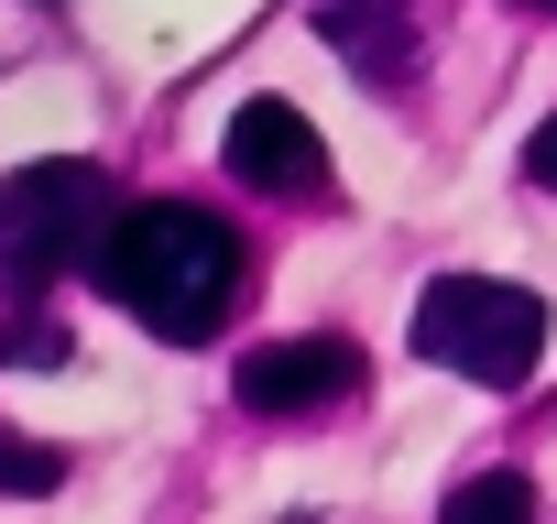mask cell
<instances>
[{"label":"cell","mask_w":557,"mask_h":524,"mask_svg":"<svg viewBox=\"0 0 557 524\" xmlns=\"http://www.w3.org/2000/svg\"><path fill=\"white\" fill-rule=\"evenodd\" d=\"M524 175L557 197V121H535V142H524Z\"/></svg>","instance_id":"10"},{"label":"cell","mask_w":557,"mask_h":524,"mask_svg":"<svg viewBox=\"0 0 557 524\" xmlns=\"http://www.w3.org/2000/svg\"><path fill=\"white\" fill-rule=\"evenodd\" d=\"M219 164L240 186H273V197H318L329 186V142H318V121L296 99H240L230 132H219Z\"/></svg>","instance_id":"4"},{"label":"cell","mask_w":557,"mask_h":524,"mask_svg":"<svg viewBox=\"0 0 557 524\" xmlns=\"http://www.w3.org/2000/svg\"><path fill=\"white\" fill-rule=\"evenodd\" d=\"M230 394L251 415H318V404H350L361 394V350L350 339H273L230 372Z\"/></svg>","instance_id":"5"},{"label":"cell","mask_w":557,"mask_h":524,"mask_svg":"<svg viewBox=\"0 0 557 524\" xmlns=\"http://www.w3.org/2000/svg\"><path fill=\"white\" fill-rule=\"evenodd\" d=\"M0 491H66V448H45V437H0Z\"/></svg>","instance_id":"9"},{"label":"cell","mask_w":557,"mask_h":524,"mask_svg":"<svg viewBox=\"0 0 557 524\" xmlns=\"http://www.w3.org/2000/svg\"><path fill=\"white\" fill-rule=\"evenodd\" d=\"M437 524H535V481L524 470H470Z\"/></svg>","instance_id":"7"},{"label":"cell","mask_w":557,"mask_h":524,"mask_svg":"<svg viewBox=\"0 0 557 524\" xmlns=\"http://www.w3.org/2000/svg\"><path fill=\"white\" fill-rule=\"evenodd\" d=\"M77 339H66V317H45V307H23V317H0V372H55Z\"/></svg>","instance_id":"8"},{"label":"cell","mask_w":557,"mask_h":524,"mask_svg":"<svg viewBox=\"0 0 557 524\" xmlns=\"http://www.w3.org/2000/svg\"><path fill=\"white\" fill-rule=\"evenodd\" d=\"M88 274H99V296H110L121 317H143L153 339L208 350V339L230 328V296H240V274H251V251H240V229L208 219L197 197H143V208H121V229L99 240Z\"/></svg>","instance_id":"1"},{"label":"cell","mask_w":557,"mask_h":524,"mask_svg":"<svg viewBox=\"0 0 557 524\" xmlns=\"http://www.w3.org/2000/svg\"><path fill=\"white\" fill-rule=\"evenodd\" d=\"M416 350H426L437 372H459V383L513 394V383H535V361H546V307H535L524 285H492V274H437L426 307H416Z\"/></svg>","instance_id":"3"},{"label":"cell","mask_w":557,"mask_h":524,"mask_svg":"<svg viewBox=\"0 0 557 524\" xmlns=\"http://www.w3.org/2000/svg\"><path fill=\"white\" fill-rule=\"evenodd\" d=\"M121 229V197L99 164L55 153V164H23L0 186V296H45L55 274L99 262V240Z\"/></svg>","instance_id":"2"},{"label":"cell","mask_w":557,"mask_h":524,"mask_svg":"<svg viewBox=\"0 0 557 524\" xmlns=\"http://www.w3.org/2000/svg\"><path fill=\"white\" fill-rule=\"evenodd\" d=\"M318 45H339L361 88H394L416 77V0H318Z\"/></svg>","instance_id":"6"},{"label":"cell","mask_w":557,"mask_h":524,"mask_svg":"<svg viewBox=\"0 0 557 524\" xmlns=\"http://www.w3.org/2000/svg\"><path fill=\"white\" fill-rule=\"evenodd\" d=\"M524 12H557V0H524Z\"/></svg>","instance_id":"11"}]
</instances>
